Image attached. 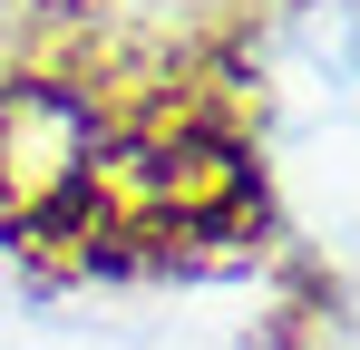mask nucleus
<instances>
[{"mask_svg": "<svg viewBox=\"0 0 360 350\" xmlns=\"http://www.w3.org/2000/svg\"><path fill=\"white\" fill-rule=\"evenodd\" d=\"M243 195H253V166H243V146L224 136H156L146 146V205L166 214V224H224Z\"/></svg>", "mask_w": 360, "mask_h": 350, "instance_id": "2", "label": "nucleus"}, {"mask_svg": "<svg viewBox=\"0 0 360 350\" xmlns=\"http://www.w3.org/2000/svg\"><path fill=\"white\" fill-rule=\"evenodd\" d=\"M88 175V117L59 88H10L0 98V205L49 214L68 185Z\"/></svg>", "mask_w": 360, "mask_h": 350, "instance_id": "1", "label": "nucleus"}]
</instances>
